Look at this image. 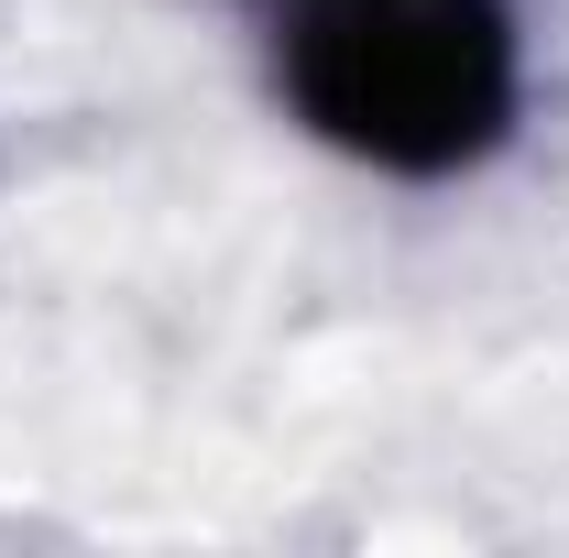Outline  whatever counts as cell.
I'll return each mask as SVG.
<instances>
[{
    "mask_svg": "<svg viewBox=\"0 0 569 558\" xmlns=\"http://www.w3.org/2000/svg\"><path fill=\"white\" fill-rule=\"evenodd\" d=\"M274 77L296 121L383 176H460L515 132V0H284Z\"/></svg>",
    "mask_w": 569,
    "mask_h": 558,
    "instance_id": "obj_1",
    "label": "cell"
}]
</instances>
